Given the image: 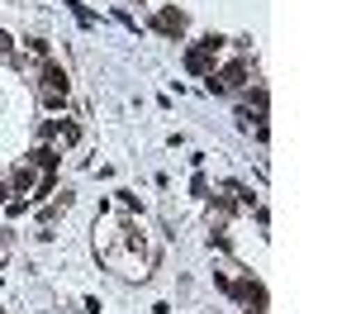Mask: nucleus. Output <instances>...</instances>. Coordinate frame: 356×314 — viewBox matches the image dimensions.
<instances>
[{"instance_id": "nucleus-1", "label": "nucleus", "mask_w": 356, "mask_h": 314, "mask_svg": "<svg viewBox=\"0 0 356 314\" xmlns=\"http://www.w3.org/2000/svg\"><path fill=\"white\" fill-rule=\"evenodd\" d=\"M219 53V38H200V48L186 53V67H191L195 77H209V57Z\"/></svg>"}, {"instance_id": "nucleus-2", "label": "nucleus", "mask_w": 356, "mask_h": 314, "mask_svg": "<svg viewBox=\"0 0 356 314\" xmlns=\"http://www.w3.org/2000/svg\"><path fill=\"white\" fill-rule=\"evenodd\" d=\"M152 29H157V33H171V38H176V33L186 29V15H181V10H157Z\"/></svg>"}, {"instance_id": "nucleus-3", "label": "nucleus", "mask_w": 356, "mask_h": 314, "mask_svg": "<svg viewBox=\"0 0 356 314\" xmlns=\"http://www.w3.org/2000/svg\"><path fill=\"white\" fill-rule=\"evenodd\" d=\"M43 91H53V95H67V72L48 62V67H43Z\"/></svg>"}, {"instance_id": "nucleus-4", "label": "nucleus", "mask_w": 356, "mask_h": 314, "mask_svg": "<svg viewBox=\"0 0 356 314\" xmlns=\"http://www.w3.org/2000/svg\"><path fill=\"white\" fill-rule=\"evenodd\" d=\"M57 157H62V148H48V143H43V148H33V152H29V167H48V171H53Z\"/></svg>"}, {"instance_id": "nucleus-5", "label": "nucleus", "mask_w": 356, "mask_h": 314, "mask_svg": "<svg viewBox=\"0 0 356 314\" xmlns=\"http://www.w3.org/2000/svg\"><path fill=\"white\" fill-rule=\"evenodd\" d=\"M10 186H15V191L24 196L29 186H33V167H29V162H24V167H19V171H15V176H10Z\"/></svg>"}, {"instance_id": "nucleus-6", "label": "nucleus", "mask_w": 356, "mask_h": 314, "mask_svg": "<svg viewBox=\"0 0 356 314\" xmlns=\"http://www.w3.org/2000/svg\"><path fill=\"white\" fill-rule=\"evenodd\" d=\"M62 5H67V10H72V15H76V19H81V24H95V15H90V10H86L81 0H62Z\"/></svg>"}, {"instance_id": "nucleus-7", "label": "nucleus", "mask_w": 356, "mask_h": 314, "mask_svg": "<svg viewBox=\"0 0 356 314\" xmlns=\"http://www.w3.org/2000/svg\"><path fill=\"white\" fill-rule=\"evenodd\" d=\"M114 205H119V210H138V196L134 191H114Z\"/></svg>"}, {"instance_id": "nucleus-8", "label": "nucleus", "mask_w": 356, "mask_h": 314, "mask_svg": "<svg viewBox=\"0 0 356 314\" xmlns=\"http://www.w3.org/2000/svg\"><path fill=\"white\" fill-rule=\"evenodd\" d=\"M53 191H57V176H53V171H48V176L38 181V200H43V196H53Z\"/></svg>"}, {"instance_id": "nucleus-9", "label": "nucleus", "mask_w": 356, "mask_h": 314, "mask_svg": "<svg viewBox=\"0 0 356 314\" xmlns=\"http://www.w3.org/2000/svg\"><path fill=\"white\" fill-rule=\"evenodd\" d=\"M10 48H15V38H10V33H0V53H10Z\"/></svg>"}, {"instance_id": "nucleus-10", "label": "nucleus", "mask_w": 356, "mask_h": 314, "mask_svg": "<svg viewBox=\"0 0 356 314\" xmlns=\"http://www.w3.org/2000/svg\"><path fill=\"white\" fill-rule=\"evenodd\" d=\"M5 191H10V186H5V181H0V196H5Z\"/></svg>"}]
</instances>
